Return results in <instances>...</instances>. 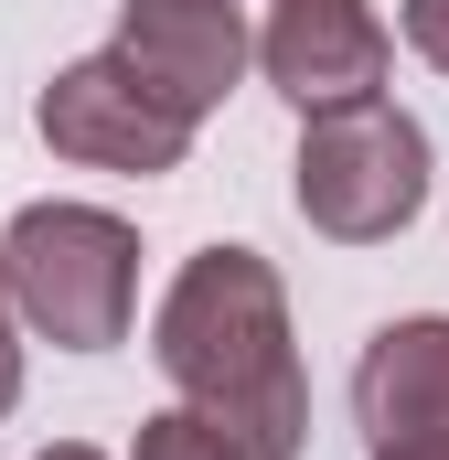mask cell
<instances>
[{
	"label": "cell",
	"mask_w": 449,
	"mask_h": 460,
	"mask_svg": "<svg viewBox=\"0 0 449 460\" xmlns=\"http://www.w3.org/2000/svg\"><path fill=\"white\" fill-rule=\"evenodd\" d=\"M150 364L246 460L311 450V375H300V343H289V279L257 246H204V257L172 268V289L150 311Z\"/></svg>",
	"instance_id": "6da1fadb"
},
{
	"label": "cell",
	"mask_w": 449,
	"mask_h": 460,
	"mask_svg": "<svg viewBox=\"0 0 449 460\" xmlns=\"http://www.w3.org/2000/svg\"><path fill=\"white\" fill-rule=\"evenodd\" d=\"M11 322L54 353H108L139 322V226L108 204H22L0 226Z\"/></svg>",
	"instance_id": "7a4b0ae2"
},
{
	"label": "cell",
	"mask_w": 449,
	"mask_h": 460,
	"mask_svg": "<svg viewBox=\"0 0 449 460\" xmlns=\"http://www.w3.org/2000/svg\"><path fill=\"white\" fill-rule=\"evenodd\" d=\"M289 204L321 246H396L428 215V128L396 97H353V108L300 118Z\"/></svg>",
	"instance_id": "3957f363"
},
{
	"label": "cell",
	"mask_w": 449,
	"mask_h": 460,
	"mask_svg": "<svg viewBox=\"0 0 449 460\" xmlns=\"http://www.w3.org/2000/svg\"><path fill=\"white\" fill-rule=\"evenodd\" d=\"M32 118H43L54 161H75V172L161 182V172L193 161V118H172L128 65H118V54H75V65H54V86L32 97Z\"/></svg>",
	"instance_id": "277c9868"
},
{
	"label": "cell",
	"mask_w": 449,
	"mask_h": 460,
	"mask_svg": "<svg viewBox=\"0 0 449 460\" xmlns=\"http://www.w3.org/2000/svg\"><path fill=\"white\" fill-rule=\"evenodd\" d=\"M118 65L161 97L172 118H204L246 86V65H257V32H246V11L235 0H128L118 11Z\"/></svg>",
	"instance_id": "5b68a950"
},
{
	"label": "cell",
	"mask_w": 449,
	"mask_h": 460,
	"mask_svg": "<svg viewBox=\"0 0 449 460\" xmlns=\"http://www.w3.org/2000/svg\"><path fill=\"white\" fill-rule=\"evenodd\" d=\"M385 65H396V32L374 0H268V22H257V75L300 118L385 97Z\"/></svg>",
	"instance_id": "8992f818"
},
{
	"label": "cell",
	"mask_w": 449,
	"mask_h": 460,
	"mask_svg": "<svg viewBox=\"0 0 449 460\" xmlns=\"http://www.w3.org/2000/svg\"><path fill=\"white\" fill-rule=\"evenodd\" d=\"M353 429L374 450L449 439V311H407V322H385L364 343V364H353Z\"/></svg>",
	"instance_id": "52a82bcc"
},
{
	"label": "cell",
	"mask_w": 449,
	"mask_h": 460,
	"mask_svg": "<svg viewBox=\"0 0 449 460\" xmlns=\"http://www.w3.org/2000/svg\"><path fill=\"white\" fill-rule=\"evenodd\" d=\"M128 460H246V450L224 439L215 418H193V407H161V418H139Z\"/></svg>",
	"instance_id": "ba28073f"
},
{
	"label": "cell",
	"mask_w": 449,
	"mask_h": 460,
	"mask_svg": "<svg viewBox=\"0 0 449 460\" xmlns=\"http://www.w3.org/2000/svg\"><path fill=\"white\" fill-rule=\"evenodd\" d=\"M396 32H407V43L449 75V0H396Z\"/></svg>",
	"instance_id": "9c48e42d"
},
{
	"label": "cell",
	"mask_w": 449,
	"mask_h": 460,
	"mask_svg": "<svg viewBox=\"0 0 449 460\" xmlns=\"http://www.w3.org/2000/svg\"><path fill=\"white\" fill-rule=\"evenodd\" d=\"M22 407V322H11V289H0V418Z\"/></svg>",
	"instance_id": "30bf717a"
},
{
	"label": "cell",
	"mask_w": 449,
	"mask_h": 460,
	"mask_svg": "<svg viewBox=\"0 0 449 460\" xmlns=\"http://www.w3.org/2000/svg\"><path fill=\"white\" fill-rule=\"evenodd\" d=\"M374 460H449V439H396V450H374Z\"/></svg>",
	"instance_id": "8fae6325"
},
{
	"label": "cell",
	"mask_w": 449,
	"mask_h": 460,
	"mask_svg": "<svg viewBox=\"0 0 449 460\" xmlns=\"http://www.w3.org/2000/svg\"><path fill=\"white\" fill-rule=\"evenodd\" d=\"M32 460H108V450H86V439H54V450H32Z\"/></svg>",
	"instance_id": "7c38bea8"
}]
</instances>
